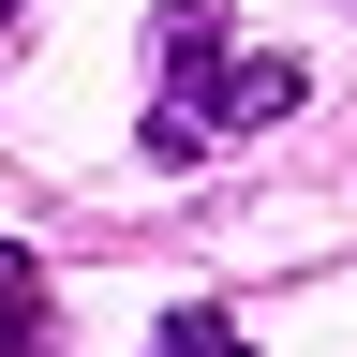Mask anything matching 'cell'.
<instances>
[{"label":"cell","instance_id":"3957f363","mask_svg":"<svg viewBox=\"0 0 357 357\" xmlns=\"http://www.w3.org/2000/svg\"><path fill=\"white\" fill-rule=\"evenodd\" d=\"M164 357H253L238 312H164Z\"/></svg>","mask_w":357,"mask_h":357},{"label":"cell","instance_id":"6da1fadb","mask_svg":"<svg viewBox=\"0 0 357 357\" xmlns=\"http://www.w3.org/2000/svg\"><path fill=\"white\" fill-rule=\"evenodd\" d=\"M149 60H164V89H149V164H208L238 119L298 105V60H238V30H223L208 0H164V15H149Z\"/></svg>","mask_w":357,"mask_h":357},{"label":"cell","instance_id":"277c9868","mask_svg":"<svg viewBox=\"0 0 357 357\" xmlns=\"http://www.w3.org/2000/svg\"><path fill=\"white\" fill-rule=\"evenodd\" d=\"M0 15H15V0H0Z\"/></svg>","mask_w":357,"mask_h":357},{"label":"cell","instance_id":"7a4b0ae2","mask_svg":"<svg viewBox=\"0 0 357 357\" xmlns=\"http://www.w3.org/2000/svg\"><path fill=\"white\" fill-rule=\"evenodd\" d=\"M0 357H45V253L0 238Z\"/></svg>","mask_w":357,"mask_h":357}]
</instances>
